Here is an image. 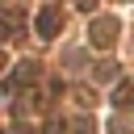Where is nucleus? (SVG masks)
I'll use <instances>...</instances> for the list:
<instances>
[{"instance_id":"nucleus-4","label":"nucleus","mask_w":134,"mask_h":134,"mask_svg":"<svg viewBox=\"0 0 134 134\" xmlns=\"http://www.w3.org/2000/svg\"><path fill=\"white\" fill-rule=\"evenodd\" d=\"M75 134H92V121H88V117H80V121H75Z\"/></svg>"},{"instance_id":"nucleus-3","label":"nucleus","mask_w":134,"mask_h":134,"mask_svg":"<svg viewBox=\"0 0 134 134\" xmlns=\"http://www.w3.org/2000/svg\"><path fill=\"white\" fill-rule=\"evenodd\" d=\"M130 96H134V88H130V84H117V92H113V105H130Z\"/></svg>"},{"instance_id":"nucleus-1","label":"nucleus","mask_w":134,"mask_h":134,"mask_svg":"<svg viewBox=\"0 0 134 134\" xmlns=\"http://www.w3.org/2000/svg\"><path fill=\"white\" fill-rule=\"evenodd\" d=\"M92 42H96V46H109V42H113V21H109V17L92 25Z\"/></svg>"},{"instance_id":"nucleus-2","label":"nucleus","mask_w":134,"mask_h":134,"mask_svg":"<svg viewBox=\"0 0 134 134\" xmlns=\"http://www.w3.org/2000/svg\"><path fill=\"white\" fill-rule=\"evenodd\" d=\"M54 25H59V17H54V13L46 8V13L38 17V34H42V38H50V34H54Z\"/></svg>"}]
</instances>
